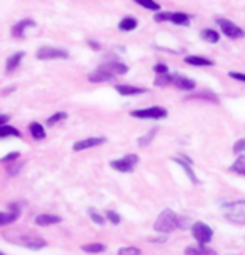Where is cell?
Masks as SVG:
<instances>
[{"instance_id": "836d02e7", "label": "cell", "mask_w": 245, "mask_h": 255, "mask_svg": "<svg viewBox=\"0 0 245 255\" xmlns=\"http://www.w3.org/2000/svg\"><path fill=\"white\" fill-rule=\"evenodd\" d=\"M20 158V152H10L7 155H3L0 158V163H10V162H17Z\"/></svg>"}, {"instance_id": "4dcf8cb0", "label": "cell", "mask_w": 245, "mask_h": 255, "mask_svg": "<svg viewBox=\"0 0 245 255\" xmlns=\"http://www.w3.org/2000/svg\"><path fill=\"white\" fill-rule=\"evenodd\" d=\"M172 80H174V75H170V74L158 75L155 79V85H157V87H165V85L172 84Z\"/></svg>"}, {"instance_id": "cb8c5ba5", "label": "cell", "mask_w": 245, "mask_h": 255, "mask_svg": "<svg viewBox=\"0 0 245 255\" xmlns=\"http://www.w3.org/2000/svg\"><path fill=\"white\" fill-rule=\"evenodd\" d=\"M229 170L234 172V174H239V175L245 177V155H239L237 158H235V162L229 167Z\"/></svg>"}, {"instance_id": "e0dca14e", "label": "cell", "mask_w": 245, "mask_h": 255, "mask_svg": "<svg viewBox=\"0 0 245 255\" xmlns=\"http://www.w3.org/2000/svg\"><path fill=\"white\" fill-rule=\"evenodd\" d=\"M185 255H217L215 254V250L209 249L207 245H189V247L185 249Z\"/></svg>"}, {"instance_id": "7bdbcfd3", "label": "cell", "mask_w": 245, "mask_h": 255, "mask_svg": "<svg viewBox=\"0 0 245 255\" xmlns=\"http://www.w3.org/2000/svg\"><path fill=\"white\" fill-rule=\"evenodd\" d=\"M0 255H3V254H2V252H0Z\"/></svg>"}, {"instance_id": "277c9868", "label": "cell", "mask_w": 245, "mask_h": 255, "mask_svg": "<svg viewBox=\"0 0 245 255\" xmlns=\"http://www.w3.org/2000/svg\"><path fill=\"white\" fill-rule=\"evenodd\" d=\"M35 57L38 60H65V59H69L70 55L65 49L45 45V47H40V49L37 50Z\"/></svg>"}, {"instance_id": "3957f363", "label": "cell", "mask_w": 245, "mask_h": 255, "mask_svg": "<svg viewBox=\"0 0 245 255\" xmlns=\"http://www.w3.org/2000/svg\"><path fill=\"white\" fill-rule=\"evenodd\" d=\"M7 237L10 242L22 245V247L30 249V250H42L47 245L44 239L38 237V235H33V234H13V235L7 234Z\"/></svg>"}, {"instance_id": "f35d334b", "label": "cell", "mask_w": 245, "mask_h": 255, "mask_svg": "<svg viewBox=\"0 0 245 255\" xmlns=\"http://www.w3.org/2000/svg\"><path fill=\"white\" fill-rule=\"evenodd\" d=\"M229 77H230V79L245 82V74H240V72H229Z\"/></svg>"}, {"instance_id": "4316f807", "label": "cell", "mask_w": 245, "mask_h": 255, "mask_svg": "<svg viewBox=\"0 0 245 255\" xmlns=\"http://www.w3.org/2000/svg\"><path fill=\"white\" fill-rule=\"evenodd\" d=\"M157 128H152L150 132H147L145 135H142V137H138V140H137V143L140 147H147V145H150L152 143V140L155 138V135H157Z\"/></svg>"}, {"instance_id": "e575fe53", "label": "cell", "mask_w": 245, "mask_h": 255, "mask_svg": "<svg viewBox=\"0 0 245 255\" xmlns=\"http://www.w3.org/2000/svg\"><path fill=\"white\" fill-rule=\"evenodd\" d=\"M140 249L138 247H122L119 250L117 255H140Z\"/></svg>"}, {"instance_id": "4fadbf2b", "label": "cell", "mask_w": 245, "mask_h": 255, "mask_svg": "<svg viewBox=\"0 0 245 255\" xmlns=\"http://www.w3.org/2000/svg\"><path fill=\"white\" fill-rule=\"evenodd\" d=\"M60 222H62V217L55 214H40L35 217V225H40V227H49V225H55Z\"/></svg>"}, {"instance_id": "484cf974", "label": "cell", "mask_w": 245, "mask_h": 255, "mask_svg": "<svg viewBox=\"0 0 245 255\" xmlns=\"http://www.w3.org/2000/svg\"><path fill=\"white\" fill-rule=\"evenodd\" d=\"M187 99H202V100H207V102L219 104V97L214 92H210V90H204V92H200V94H192Z\"/></svg>"}, {"instance_id": "d6986e66", "label": "cell", "mask_w": 245, "mask_h": 255, "mask_svg": "<svg viewBox=\"0 0 245 255\" xmlns=\"http://www.w3.org/2000/svg\"><path fill=\"white\" fill-rule=\"evenodd\" d=\"M185 64L189 65H195V67H210L214 65V62L210 59H205V57H199V55H187L185 57Z\"/></svg>"}, {"instance_id": "83f0119b", "label": "cell", "mask_w": 245, "mask_h": 255, "mask_svg": "<svg viewBox=\"0 0 245 255\" xmlns=\"http://www.w3.org/2000/svg\"><path fill=\"white\" fill-rule=\"evenodd\" d=\"M82 252H85V254H100V252H105V245L104 244H87V245H82Z\"/></svg>"}, {"instance_id": "1f68e13d", "label": "cell", "mask_w": 245, "mask_h": 255, "mask_svg": "<svg viewBox=\"0 0 245 255\" xmlns=\"http://www.w3.org/2000/svg\"><path fill=\"white\" fill-rule=\"evenodd\" d=\"M87 212H89L90 220H92L94 224H97V225H104L105 224V217H102V215H100L95 209H89Z\"/></svg>"}, {"instance_id": "9a60e30c", "label": "cell", "mask_w": 245, "mask_h": 255, "mask_svg": "<svg viewBox=\"0 0 245 255\" xmlns=\"http://www.w3.org/2000/svg\"><path fill=\"white\" fill-rule=\"evenodd\" d=\"M172 84L175 85L177 89L184 90V92H189V90H194L195 89V82L189 79V77H180V75H174V80Z\"/></svg>"}, {"instance_id": "7402d4cb", "label": "cell", "mask_w": 245, "mask_h": 255, "mask_svg": "<svg viewBox=\"0 0 245 255\" xmlns=\"http://www.w3.org/2000/svg\"><path fill=\"white\" fill-rule=\"evenodd\" d=\"M138 25V22H137V18H133V17H123L122 20L119 22V28L122 32H132V30H135Z\"/></svg>"}, {"instance_id": "7c38bea8", "label": "cell", "mask_w": 245, "mask_h": 255, "mask_svg": "<svg viewBox=\"0 0 245 255\" xmlns=\"http://www.w3.org/2000/svg\"><path fill=\"white\" fill-rule=\"evenodd\" d=\"M115 90H117L120 95H123V97H135V95H142L147 92V89L133 87V85H123V84L115 85Z\"/></svg>"}, {"instance_id": "ac0fdd59", "label": "cell", "mask_w": 245, "mask_h": 255, "mask_svg": "<svg viewBox=\"0 0 245 255\" xmlns=\"http://www.w3.org/2000/svg\"><path fill=\"white\" fill-rule=\"evenodd\" d=\"M23 57H25L23 52H15V54H12L10 57H8L7 62H5V72H7V74H12V72L15 70L18 65H20Z\"/></svg>"}, {"instance_id": "8d00e7d4", "label": "cell", "mask_w": 245, "mask_h": 255, "mask_svg": "<svg viewBox=\"0 0 245 255\" xmlns=\"http://www.w3.org/2000/svg\"><path fill=\"white\" fill-rule=\"evenodd\" d=\"M170 15H172V12H157L153 18H155V22H169Z\"/></svg>"}, {"instance_id": "2e32d148", "label": "cell", "mask_w": 245, "mask_h": 255, "mask_svg": "<svg viewBox=\"0 0 245 255\" xmlns=\"http://www.w3.org/2000/svg\"><path fill=\"white\" fill-rule=\"evenodd\" d=\"M18 217H20V210H18L17 207L13 209V207L10 205V210L8 212H0V227H2V225L13 224Z\"/></svg>"}, {"instance_id": "ffe728a7", "label": "cell", "mask_w": 245, "mask_h": 255, "mask_svg": "<svg viewBox=\"0 0 245 255\" xmlns=\"http://www.w3.org/2000/svg\"><path fill=\"white\" fill-rule=\"evenodd\" d=\"M28 132H30L32 138H35V140H42V138H45V128L42 124L38 122H32L30 125H28Z\"/></svg>"}, {"instance_id": "44dd1931", "label": "cell", "mask_w": 245, "mask_h": 255, "mask_svg": "<svg viewBox=\"0 0 245 255\" xmlns=\"http://www.w3.org/2000/svg\"><path fill=\"white\" fill-rule=\"evenodd\" d=\"M8 137L20 138L22 137V132L18 130V128L12 127V125H2V127H0V140H2V138H8Z\"/></svg>"}, {"instance_id": "5b68a950", "label": "cell", "mask_w": 245, "mask_h": 255, "mask_svg": "<svg viewBox=\"0 0 245 255\" xmlns=\"http://www.w3.org/2000/svg\"><path fill=\"white\" fill-rule=\"evenodd\" d=\"M167 109L158 107V105H153V107L148 109H138V110H132L130 115L135 119H145V120H158V119H165L167 117Z\"/></svg>"}, {"instance_id": "5bb4252c", "label": "cell", "mask_w": 245, "mask_h": 255, "mask_svg": "<svg viewBox=\"0 0 245 255\" xmlns=\"http://www.w3.org/2000/svg\"><path fill=\"white\" fill-rule=\"evenodd\" d=\"M174 162H177L182 168H184L185 174L189 175V179L194 182V184H200V180L197 179V175L194 174V170H192V167H190L192 165V160H190L189 157H174Z\"/></svg>"}, {"instance_id": "ba28073f", "label": "cell", "mask_w": 245, "mask_h": 255, "mask_svg": "<svg viewBox=\"0 0 245 255\" xmlns=\"http://www.w3.org/2000/svg\"><path fill=\"white\" fill-rule=\"evenodd\" d=\"M192 234H194V239L200 245H207L210 240H212V237H214V230L210 229L207 224H204V222L192 224Z\"/></svg>"}, {"instance_id": "f1b7e54d", "label": "cell", "mask_w": 245, "mask_h": 255, "mask_svg": "<svg viewBox=\"0 0 245 255\" xmlns=\"http://www.w3.org/2000/svg\"><path fill=\"white\" fill-rule=\"evenodd\" d=\"M65 119H69V115H67V112H57L54 115H50L49 119H47V125H50V127H54V125L64 122Z\"/></svg>"}, {"instance_id": "d4e9b609", "label": "cell", "mask_w": 245, "mask_h": 255, "mask_svg": "<svg viewBox=\"0 0 245 255\" xmlns=\"http://www.w3.org/2000/svg\"><path fill=\"white\" fill-rule=\"evenodd\" d=\"M200 37L204 38L205 42H209V44H217L220 40V33L215 32L214 28H204V30L200 32Z\"/></svg>"}, {"instance_id": "6da1fadb", "label": "cell", "mask_w": 245, "mask_h": 255, "mask_svg": "<svg viewBox=\"0 0 245 255\" xmlns=\"http://www.w3.org/2000/svg\"><path fill=\"white\" fill-rule=\"evenodd\" d=\"M153 229L160 234H170V232H174L175 229H180V217L174 210L165 209L157 217L155 224H153Z\"/></svg>"}, {"instance_id": "30bf717a", "label": "cell", "mask_w": 245, "mask_h": 255, "mask_svg": "<svg viewBox=\"0 0 245 255\" xmlns=\"http://www.w3.org/2000/svg\"><path fill=\"white\" fill-rule=\"evenodd\" d=\"M105 142H107L105 137H89V138H84V140L75 142L74 145H72V148H74V152H82V150H89V148L104 145Z\"/></svg>"}, {"instance_id": "9c48e42d", "label": "cell", "mask_w": 245, "mask_h": 255, "mask_svg": "<svg viewBox=\"0 0 245 255\" xmlns=\"http://www.w3.org/2000/svg\"><path fill=\"white\" fill-rule=\"evenodd\" d=\"M87 79L89 82H92V84H104V82H112L115 79V75L104 64H100L97 69L90 72L87 75Z\"/></svg>"}, {"instance_id": "52a82bcc", "label": "cell", "mask_w": 245, "mask_h": 255, "mask_svg": "<svg viewBox=\"0 0 245 255\" xmlns=\"http://www.w3.org/2000/svg\"><path fill=\"white\" fill-rule=\"evenodd\" d=\"M215 22H217V25L220 27V30H222L224 35H227L229 38H244L245 37V32L240 28L239 25H235L232 20H229V18H224V17H217L215 18Z\"/></svg>"}, {"instance_id": "8fae6325", "label": "cell", "mask_w": 245, "mask_h": 255, "mask_svg": "<svg viewBox=\"0 0 245 255\" xmlns=\"http://www.w3.org/2000/svg\"><path fill=\"white\" fill-rule=\"evenodd\" d=\"M33 27H37L35 20H32V18H22V20H18L15 25L12 27L10 33H12V37H15V38H23L27 28H33Z\"/></svg>"}, {"instance_id": "603a6c76", "label": "cell", "mask_w": 245, "mask_h": 255, "mask_svg": "<svg viewBox=\"0 0 245 255\" xmlns=\"http://www.w3.org/2000/svg\"><path fill=\"white\" fill-rule=\"evenodd\" d=\"M170 22L175 23V25L187 27L190 23V15H187V13H184V12H172Z\"/></svg>"}, {"instance_id": "8992f818", "label": "cell", "mask_w": 245, "mask_h": 255, "mask_svg": "<svg viewBox=\"0 0 245 255\" xmlns=\"http://www.w3.org/2000/svg\"><path fill=\"white\" fill-rule=\"evenodd\" d=\"M138 163V155L137 153H130V155H125L122 158H115V160L110 162V167L117 172H122V174H128L133 168L137 167Z\"/></svg>"}, {"instance_id": "60d3db41", "label": "cell", "mask_w": 245, "mask_h": 255, "mask_svg": "<svg viewBox=\"0 0 245 255\" xmlns=\"http://www.w3.org/2000/svg\"><path fill=\"white\" fill-rule=\"evenodd\" d=\"M8 120H10V117H8V115L0 114V127H2V125H7Z\"/></svg>"}, {"instance_id": "7a4b0ae2", "label": "cell", "mask_w": 245, "mask_h": 255, "mask_svg": "<svg viewBox=\"0 0 245 255\" xmlns=\"http://www.w3.org/2000/svg\"><path fill=\"white\" fill-rule=\"evenodd\" d=\"M224 215L229 222L237 224V225H245V200H234L227 202L222 205Z\"/></svg>"}, {"instance_id": "b9f144b4", "label": "cell", "mask_w": 245, "mask_h": 255, "mask_svg": "<svg viewBox=\"0 0 245 255\" xmlns=\"http://www.w3.org/2000/svg\"><path fill=\"white\" fill-rule=\"evenodd\" d=\"M87 44H89V47H92V49H95V50L100 49V44H99V42H95V40H87Z\"/></svg>"}, {"instance_id": "74e56055", "label": "cell", "mask_w": 245, "mask_h": 255, "mask_svg": "<svg viewBox=\"0 0 245 255\" xmlns=\"http://www.w3.org/2000/svg\"><path fill=\"white\" fill-rule=\"evenodd\" d=\"M153 72H155V74H158V75H165V74H169V67L160 62V64L153 65Z\"/></svg>"}, {"instance_id": "d6a6232c", "label": "cell", "mask_w": 245, "mask_h": 255, "mask_svg": "<svg viewBox=\"0 0 245 255\" xmlns=\"http://www.w3.org/2000/svg\"><path fill=\"white\" fill-rule=\"evenodd\" d=\"M105 219H107L109 222L114 224V225H119L120 222H122V217H120V215L115 210H107V214H105Z\"/></svg>"}, {"instance_id": "ab89813d", "label": "cell", "mask_w": 245, "mask_h": 255, "mask_svg": "<svg viewBox=\"0 0 245 255\" xmlns=\"http://www.w3.org/2000/svg\"><path fill=\"white\" fill-rule=\"evenodd\" d=\"M22 165H23V163H18L17 167H10V168H8V174H10V175L18 174V170H20V168H22Z\"/></svg>"}, {"instance_id": "d590c367", "label": "cell", "mask_w": 245, "mask_h": 255, "mask_svg": "<svg viewBox=\"0 0 245 255\" xmlns=\"http://www.w3.org/2000/svg\"><path fill=\"white\" fill-rule=\"evenodd\" d=\"M234 152L240 153V155H244V152H245V138H239V140L234 143Z\"/></svg>"}, {"instance_id": "f546056e", "label": "cell", "mask_w": 245, "mask_h": 255, "mask_svg": "<svg viewBox=\"0 0 245 255\" xmlns=\"http://www.w3.org/2000/svg\"><path fill=\"white\" fill-rule=\"evenodd\" d=\"M137 5H140L143 8H148V10H153L155 13L160 10V3L153 2V0H137Z\"/></svg>"}]
</instances>
